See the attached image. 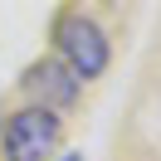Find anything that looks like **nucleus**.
Returning a JSON list of instances; mask_svg holds the SVG:
<instances>
[{"instance_id": "nucleus-2", "label": "nucleus", "mask_w": 161, "mask_h": 161, "mask_svg": "<svg viewBox=\"0 0 161 161\" xmlns=\"http://www.w3.org/2000/svg\"><path fill=\"white\" fill-rule=\"evenodd\" d=\"M59 112L39 108V103H30V108H20L15 117H5V127H0V151H5V161H49L54 147H59Z\"/></svg>"}, {"instance_id": "nucleus-4", "label": "nucleus", "mask_w": 161, "mask_h": 161, "mask_svg": "<svg viewBox=\"0 0 161 161\" xmlns=\"http://www.w3.org/2000/svg\"><path fill=\"white\" fill-rule=\"evenodd\" d=\"M64 161H83V156H78V151H69V156H64Z\"/></svg>"}, {"instance_id": "nucleus-3", "label": "nucleus", "mask_w": 161, "mask_h": 161, "mask_svg": "<svg viewBox=\"0 0 161 161\" xmlns=\"http://www.w3.org/2000/svg\"><path fill=\"white\" fill-rule=\"evenodd\" d=\"M25 88L39 98V108H69L73 98H78V78H73V69L64 59H44V64H34L30 73H25Z\"/></svg>"}, {"instance_id": "nucleus-1", "label": "nucleus", "mask_w": 161, "mask_h": 161, "mask_svg": "<svg viewBox=\"0 0 161 161\" xmlns=\"http://www.w3.org/2000/svg\"><path fill=\"white\" fill-rule=\"evenodd\" d=\"M54 44H59V59L73 69V78L88 83V78H103L108 73V34L98 30V20H88L83 10H69L59 15V25H54Z\"/></svg>"}]
</instances>
